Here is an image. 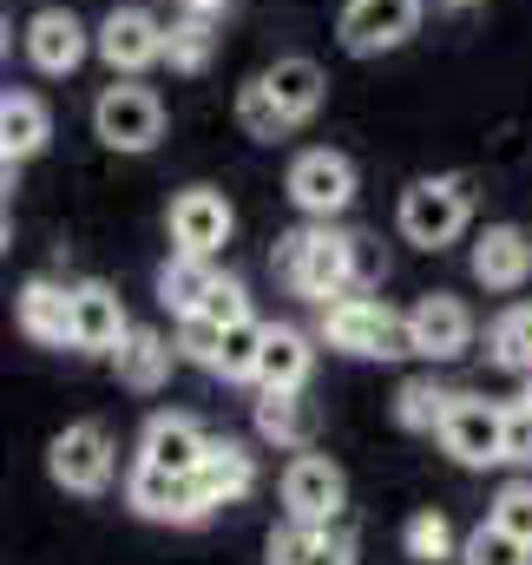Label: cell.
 I'll list each match as a JSON object with an SVG mask.
<instances>
[{"mask_svg": "<svg viewBox=\"0 0 532 565\" xmlns=\"http://www.w3.org/2000/svg\"><path fill=\"white\" fill-rule=\"evenodd\" d=\"M276 277L309 302H336L355 289V237L329 231V217H316V224L276 237Z\"/></svg>", "mask_w": 532, "mask_h": 565, "instance_id": "1", "label": "cell"}, {"mask_svg": "<svg viewBox=\"0 0 532 565\" xmlns=\"http://www.w3.org/2000/svg\"><path fill=\"white\" fill-rule=\"evenodd\" d=\"M322 342L342 349V355H362V362H401V355H414L407 316H395L375 296H355V289L336 296V302H322Z\"/></svg>", "mask_w": 532, "mask_h": 565, "instance_id": "2", "label": "cell"}, {"mask_svg": "<svg viewBox=\"0 0 532 565\" xmlns=\"http://www.w3.org/2000/svg\"><path fill=\"white\" fill-rule=\"evenodd\" d=\"M395 224H401L407 244L447 250V244L474 224V178H421V184H407Z\"/></svg>", "mask_w": 532, "mask_h": 565, "instance_id": "3", "label": "cell"}, {"mask_svg": "<svg viewBox=\"0 0 532 565\" xmlns=\"http://www.w3.org/2000/svg\"><path fill=\"white\" fill-rule=\"evenodd\" d=\"M126 507L151 526H198L217 513V500L204 493L198 473H158V467H132L126 480Z\"/></svg>", "mask_w": 532, "mask_h": 565, "instance_id": "4", "label": "cell"}, {"mask_svg": "<svg viewBox=\"0 0 532 565\" xmlns=\"http://www.w3.org/2000/svg\"><path fill=\"white\" fill-rule=\"evenodd\" d=\"M46 473H53L66 493H79V500L106 493V487H113V434H106L99 422L60 427L53 447H46Z\"/></svg>", "mask_w": 532, "mask_h": 565, "instance_id": "5", "label": "cell"}, {"mask_svg": "<svg viewBox=\"0 0 532 565\" xmlns=\"http://www.w3.org/2000/svg\"><path fill=\"white\" fill-rule=\"evenodd\" d=\"M93 132L113 151H151L164 139V99L151 86H106L93 106Z\"/></svg>", "mask_w": 532, "mask_h": 565, "instance_id": "6", "label": "cell"}, {"mask_svg": "<svg viewBox=\"0 0 532 565\" xmlns=\"http://www.w3.org/2000/svg\"><path fill=\"white\" fill-rule=\"evenodd\" d=\"M440 447L454 467H500L507 460V408H493L480 395H454V408L440 422Z\"/></svg>", "mask_w": 532, "mask_h": 565, "instance_id": "7", "label": "cell"}, {"mask_svg": "<svg viewBox=\"0 0 532 565\" xmlns=\"http://www.w3.org/2000/svg\"><path fill=\"white\" fill-rule=\"evenodd\" d=\"M289 204L302 217H342L355 204V164L342 151H329V145L296 151V164H289Z\"/></svg>", "mask_w": 532, "mask_h": 565, "instance_id": "8", "label": "cell"}, {"mask_svg": "<svg viewBox=\"0 0 532 565\" xmlns=\"http://www.w3.org/2000/svg\"><path fill=\"white\" fill-rule=\"evenodd\" d=\"M283 507H289V520H302V526H336L342 507H349L342 467H336L329 454H296V460L283 467Z\"/></svg>", "mask_w": 532, "mask_h": 565, "instance_id": "9", "label": "cell"}, {"mask_svg": "<svg viewBox=\"0 0 532 565\" xmlns=\"http://www.w3.org/2000/svg\"><path fill=\"white\" fill-rule=\"evenodd\" d=\"M231 231H237V211H231L224 191L191 184V191L171 198V244H178L184 257H217V250L231 244Z\"/></svg>", "mask_w": 532, "mask_h": 565, "instance_id": "10", "label": "cell"}, {"mask_svg": "<svg viewBox=\"0 0 532 565\" xmlns=\"http://www.w3.org/2000/svg\"><path fill=\"white\" fill-rule=\"evenodd\" d=\"M93 46H99V60H106L113 73H145V66L164 60V20L145 13V7H113V13L99 20Z\"/></svg>", "mask_w": 532, "mask_h": 565, "instance_id": "11", "label": "cell"}, {"mask_svg": "<svg viewBox=\"0 0 532 565\" xmlns=\"http://www.w3.org/2000/svg\"><path fill=\"white\" fill-rule=\"evenodd\" d=\"M407 335H414V355L454 362V355H467V342H474V309H467L460 296L434 289V296H421V302L407 309Z\"/></svg>", "mask_w": 532, "mask_h": 565, "instance_id": "12", "label": "cell"}, {"mask_svg": "<svg viewBox=\"0 0 532 565\" xmlns=\"http://www.w3.org/2000/svg\"><path fill=\"white\" fill-rule=\"evenodd\" d=\"M414 20H421V0H349L342 7V46L355 60L395 53L401 40L414 33Z\"/></svg>", "mask_w": 532, "mask_h": 565, "instance_id": "13", "label": "cell"}, {"mask_svg": "<svg viewBox=\"0 0 532 565\" xmlns=\"http://www.w3.org/2000/svg\"><path fill=\"white\" fill-rule=\"evenodd\" d=\"M86 53H93V33L79 26L73 7H46V13L26 20V60H33L40 73H73Z\"/></svg>", "mask_w": 532, "mask_h": 565, "instance_id": "14", "label": "cell"}, {"mask_svg": "<svg viewBox=\"0 0 532 565\" xmlns=\"http://www.w3.org/2000/svg\"><path fill=\"white\" fill-rule=\"evenodd\" d=\"M126 309H119V289L113 282H79L73 289V349L79 355H113L126 342Z\"/></svg>", "mask_w": 532, "mask_h": 565, "instance_id": "15", "label": "cell"}, {"mask_svg": "<svg viewBox=\"0 0 532 565\" xmlns=\"http://www.w3.org/2000/svg\"><path fill=\"white\" fill-rule=\"evenodd\" d=\"M13 322H20L26 342H40V349H66V342H73V289L33 277L20 296H13Z\"/></svg>", "mask_w": 532, "mask_h": 565, "instance_id": "16", "label": "cell"}, {"mask_svg": "<svg viewBox=\"0 0 532 565\" xmlns=\"http://www.w3.org/2000/svg\"><path fill=\"white\" fill-rule=\"evenodd\" d=\"M211 434L184 415H151L145 422V440H138V467H158V473H198Z\"/></svg>", "mask_w": 532, "mask_h": 565, "instance_id": "17", "label": "cell"}, {"mask_svg": "<svg viewBox=\"0 0 532 565\" xmlns=\"http://www.w3.org/2000/svg\"><path fill=\"white\" fill-rule=\"evenodd\" d=\"M532 277V237L520 224H487L474 237V282L487 289H520Z\"/></svg>", "mask_w": 532, "mask_h": 565, "instance_id": "18", "label": "cell"}, {"mask_svg": "<svg viewBox=\"0 0 532 565\" xmlns=\"http://www.w3.org/2000/svg\"><path fill=\"white\" fill-rule=\"evenodd\" d=\"M264 86L276 93V106L289 113V126H309L316 113H322V93H329V79H322V66L316 60H302V53H289V60H276L264 73Z\"/></svg>", "mask_w": 532, "mask_h": 565, "instance_id": "19", "label": "cell"}, {"mask_svg": "<svg viewBox=\"0 0 532 565\" xmlns=\"http://www.w3.org/2000/svg\"><path fill=\"white\" fill-rule=\"evenodd\" d=\"M309 369H316V349H309L302 329H289V322L264 329V355H257V375H251L257 388H302Z\"/></svg>", "mask_w": 532, "mask_h": 565, "instance_id": "20", "label": "cell"}, {"mask_svg": "<svg viewBox=\"0 0 532 565\" xmlns=\"http://www.w3.org/2000/svg\"><path fill=\"white\" fill-rule=\"evenodd\" d=\"M269 565H355V546H349L336 526H302V520H289V526L269 540Z\"/></svg>", "mask_w": 532, "mask_h": 565, "instance_id": "21", "label": "cell"}, {"mask_svg": "<svg viewBox=\"0 0 532 565\" xmlns=\"http://www.w3.org/2000/svg\"><path fill=\"white\" fill-rule=\"evenodd\" d=\"M198 480H204V493H211L217 507H237V500L257 487V460H251L237 440H211L204 460H198Z\"/></svg>", "mask_w": 532, "mask_h": 565, "instance_id": "22", "label": "cell"}, {"mask_svg": "<svg viewBox=\"0 0 532 565\" xmlns=\"http://www.w3.org/2000/svg\"><path fill=\"white\" fill-rule=\"evenodd\" d=\"M171 355H178V349H171L158 329H126V342L113 349V362H119V382H126V388H138V395H151V388L171 375Z\"/></svg>", "mask_w": 532, "mask_h": 565, "instance_id": "23", "label": "cell"}, {"mask_svg": "<svg viewBox=\"0 0 532 565\" xmlns=\"http://www.w3.org/2000/svg\"><path fill=\"white\" fill-rule=\"evenodd\" d=\"M211 289H217V270H211V257H184V250H178V257L158 270V296H164L178 316H198Z\"/></svg>", "mask_w": 532, "mask_h": 565, "instance_id": "24", "label": "cell"}, {"mask_svg": "<svg viewBox=\"0 0 532 565\" xmlns=\"http://www.w3.org/2000/svg\"><path fill=\"white\" fill-rule=\"evenodd\" d=\"M46 139H53V119H46V106H40L33 93L0 99V145H7L13 158H33Z\"/></svg>", "mask_w": 532, "mask_h": 565, "instance_id": "25", "label": "cell"}, {"mask_svg": "<svg viewBox=\"0 0 532 565\" xmlns=\"http://www.w3.org/2000/svg\"><path fill=\"white\" fill-rule=\"evenodd\" d=\"M211 53H217V20L184 13V20L164 26V60H171V73H204Z\"/></svg>", "mask_w": 532, "mask_h": 565, "instance_id": "26", "label": "cell"}, {"mask_svg": "<svg viewBox=\"0 0 532 565\" xmlns=\"http://www.w3.org/2000/svg\"><path fill=\"white\" fill-rule=\"evenodd\" d=\"M257 434L276 440V447H302V440H309L302 388H264V402H257Z\"/></svg>", "mask_w": 532, "mask_h": 565, "instance_id": "27", "label": "cell"}, {"mask_svg": "<svg viewBox=\"0 0 532 565\" xmlns=\"http://www.w3.org/2000/svg\"><path fill=\"white\" fill-rule=\"evenodd\" d=\"M447 408H454V395H447L434 375H414V382H401V395H395V422L407 427V434H440Z\"/></svg>", "mask_w": 532, "mask_h": 565, "instance_id": "28", "label": "cell"}, {"mask_svg": "<svg viewBox=\"0 0 532 565\" xmlns=\"http://www.w3.org/2000/svg\"><path fill=\"white\" fill-rule=\"evenodd\" d=\"M237 126H244V139H257V145H276V139H289L296 126H289V113L276 106V93L264 86V73L237 93Z\"/></svg>", "mask_w": 532, "mask_h": 565, "instance_id": "29", "label": "cell"}, {"mask_svg": "<svg viewBox=\"0 0 532 565\" xmlns=\"http://www.w3.org/2000/svg\"><path fill=\"white\" fill-rule=\"evenodd\" d=\"M487 349H493L500 369H513V375L532 382V302H513V309L487 329Z\"/></svg>", "mask_w": 532, "mask_h": 565, "instance_id": "30", "label": "cell"}, {"mask_svg": "<svg viewBox=\"0 0 532 565\" xmlns=\"http://www.w3.org/2000/svg\"><path fill=\"white\" fill-rule=\"evenodd\" d=\"M257 355H264V322L244 316V322L224 329V349H217V369H211V375H224V382H251V375H257Z\"/></svg>", "mask_w": 532, "mask_h": 565, "instance_id": "31", "label": "cell"}, {"mask_svg": "<svg viewBox=\"0 0 532 565\" xmlns=\"http://www.w3.org/2000/svg\"><path fill=\"white\" fill-rule=\"evenodd\" d=\"M401 553L414 565H440V559H454V526H447V513H414L407 526H401Z\"/></svg>", "mask_w": 532, "mask_h": 565, "instance_id": "32", "label": "cell"}, {"mask_svg": "<svg viewBox=\"0 0 532 565\" xmlns=\"http://www.w3.org/2000/svg\"><path fill=\"white\" fill-rule=\"evenodd\" d=\"M460 565H532V546L487 520V526H474V533L460 540Z\"/></svg>", "mask_w": 532, "mask_h": 565, "instance_id": "33", "label": "cell"}, {"mask_svg": "<svg viewBox=\"0 0 532 565\" xmlns=\"http://www.w3.org/2000/svg\"><path fill=\"white\" fill-rule=\"evenodd\" d=\"M217 349H224V322H211L204 309L178 322V355L198 362V369H217Z\"/></svg>", "mask_w": 532, "mask_h": 565, "instance_id": "34", "label": "cell"}, {"mask_svg": "<svg viewBox=\"0 0 532 565\" xmlns=\"http://www.w3.org/2000/svg\"><path fill=\"white\" fill-rule=\"evenodd\" d=\"M493 526H507L513 540H526L532 546V480H513V487H500V500H493V513H487Z\"/></svg>", "mask_w": 532, "mask_h": 565, "instance_id": "35", "label": "cell"}, {"mask_svg": "<svg viewBox=\"0 0 532 565\" xmlns=\"http://www.w3.org/2000/svg\"><path fill=\"white\" fill-rule=\"evenodd\" d=\"M204 316H211V322H224V329H231V322H244V316H251L244 282H237V277H217V289L204 296Z\"/></svg>", "mask_w": 532, "mask_h": 565, "instance_id": "36", "label": "cell"}, {"mask_svg": "<svg viewBox=\"0 0 532 565\" xmlns=\"http://www.w3.org/2000/svg\"><path fill=\"white\" fill-rule=\"evenodd\" d=\"M507 460H513V467H526L532 460V402L526 395L507 408Z\"/></svg>", "mask_w": 532, "mask_h": 565, "instance_id": "37", "label": "cell"}, {"mask_svg": "<svg viewBox=\"0 0 532 565\" xmlns=\"http://www.w3.org/2000/svg\"><path fill=\"white\" fill-rule=\"evenodd\" d=\"M375 277H382V250H375V237H355V289Z\"/></svg>", "mask_w": 532, "mask_h": 565, "instance_id": "38", "label": "cell"}, {"mask_svg": "<svg viewBox=\"0 0 532 565\" xmlns=\"http://www.w3.org/2000/svg\"><path fill=\"white\" fill-rule=\"evenodd\" d=\"M13 164H20V158H13V151H7V145H0V198H7V191H13Z\"/></svg>", "mask_w": 532, "mask_h": 565, "instance_id": "39", "label": "cell"}, {"mask_svg": "<svg viewBox=\"0 0 532 565\" xmlns=\"http://www.w3.org/2000/svg\"><path fill=\"white\" fill-rule=\"evenodd\" d=\"M7 46H13V26H7V13H0V53H7Z\"/></svg>", "mask_w": 532, "mask_h": 565, "instance_id": "40", "label": "cell"}, {"mask_svg": "<svg viewBox=\"0 0 532 565\" xmlns=\"http://www.w3.org/2000/svg\"><path fill=\"white\" fill-rule=\"evenodd\" d=\"M0 250H7V211H0Z\"/></svg>", "mask_w": 532, "mask_h": 565, "instance_id": "41", "label": "cell"}, {"mask_svg": "<svg viewBox=\"0 0 532 565\" xmlns=\"http://www.w3.org/2000/svg\"><path fill=\"white\" fill-rule=\"evenodd\" d=\"M447 7H474V0H447Z\"/></svg>", "mask_w": 532, "mask_h": 565, "instance_id": "42", "label": "cell"}, {"mask_svg": "<svg viewBox=\"0 0 532 565\" xmlns=\"http://www.w3.org/2000/svg\"><path fill=\"white\" fill-rule=\"evenodd\" d=\"M526 402H532V388H526Z\"/></svg>", "mask_w": 532, "mask_h": 565, "instance_id": "43", "label": "cell"}]
</instances>
